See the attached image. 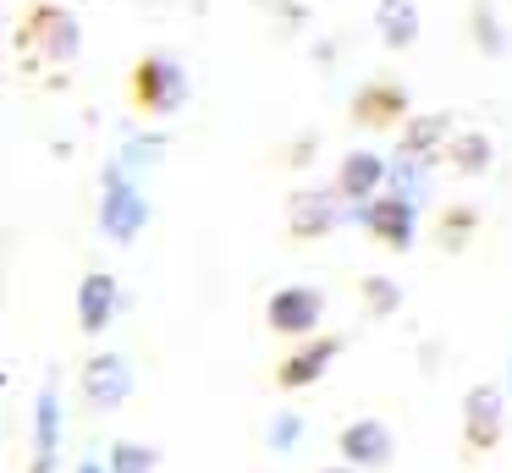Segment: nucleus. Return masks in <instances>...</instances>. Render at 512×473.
Masks as SVG:
<instances>
[{"instance_id": "0eeeda50", "label": "nucleus", "mask_w": 512, "mask_h": 473, "mask_svg": "<svg viewBox=\"0 0 512 473\" xmlns=\"http://www.w3.org/2000/svg\"><path fill=\"white\" fill-rule=\"evenodd\" d=\"M501 418H507V407H501V391H490V385H474L463 402V429L474 446H490V440L501 435Z\"/></svg>"}, {"instance_id": "f257e3e1", "label": "nucleus", "mask_w": 512, "mask_h": 473, "mask_svg": "<svg viewBox=\"0 0 512 473\" xmlns=\"http://www.w3.org/2000/svg\"><path fill=\"white\" fill-rule=\"evenodd\" d=\"M149 220V204L144 193H138L133 171H122V165L111 160V171H105V198H100V231L111 242H133L138 231H144Z\"/></svg>"}, {"instance_id": "f03ea898", "label": "nucleus", "mask_w": 512, "mask_h": 473, "mask_svg": "<svg viewBox=\"0 0 512 473\" xmlns=\"http://www.w3.org/2000/svg\"><path fill=\"white\" fill-rule=\"evenodd\" d=\"M127 391H133V369H127V358L100 352V358L83 363V396H89L94 407H122Z\"/></svg>"}, {"instance_id": "4468645a", "label": "nucleus", "mask_w": 512, "mask_h": 473, "mask_svg": "<svg viewBox=\"0 0 512 473\" xmlns=\"http://www.w3.org/2000/svg\"><path fill=\"white\" fill-rule=\"evenodd\" d=\"M160 154H166V143H160V138H133V143H122L116 165H122V171H149Z\"/></svg>"}, {"instance_id": "6ab92c4d", "label": "nucleus", "mask_w": 512, "mask_h": 473, "mask_svg": "<svg viewBox=\"0 0 512 473\" xmlns=\"http://www.w3.org/2000/svg\"><path fill=\"white\" fill-rule=\"evenodd\" d=\"M369 297H375V303L386 308V314L397 308V286H386V281H375V286H369Z\"/></svg>"}, {"instance_id": "9b49d317", "label": "nucleus", "mask_w": 512, "mask_h": 473, "mask_svg": "<svg viewBox=\"0 0 512 473\" xmlns=\"http://www.w3.org/2000/svg\"><path fill=\"white\" fill-rule=\"evenodd\" d=\"M336 220H342L336 198H325V193H292V231H298V237H325V231H336Z\"/></svg>"}, {"instance_id": "f8f14e48", "label": "nucleus", "mask_w": 512, "mask_h": 473, "mask_svg": "<svg viewBox=\"0 0 512 473\" xmlns=\"http://www.w3.org/2000/svg\"><path fill=\"white\" fill-rule=\"evenodd\" d=\"M375 28H380V39H386L391 50H402V44H413V33H419V11H413L408 0H380Z\"/></svg>"}, {"instance_id": "f3484780", "label": "nucleus", "mask_w": 512, "mask_h": 473, "mask_svg": "<svg viewBox=\"0 0 512 473\" xmlns=\"http://www.w3.org/2000/svg\"><path fill=\"white\" fill-rule=\"evenodd\" d=\"M298 435H303V418L298 413H276V424H270V446L292 451V446H298Z\"/></svg>"}, {"instance_id": "6e6552de", "label": "nucleus", "mask_w": 512, "mask_h": 473, "mask_svg": "<svg viewBox=\"0 0 512 473\" xmlns=\"http://www.w3.org/2000/svg\"><path fill=\"white\" fill-rule=\"evenodd\" d=\"M386 193L408 198V204H424V198H430V154H419V149L402 143V154L386 171Z\"/></svg>"}, {"instance_id": "412c9836", "label": "nucleus", "mask_w": 512, "mask_h": 473, "mask_svg": "<svg viewBox=\"0 0 512 473\" xmlns=\"http://www.w3.org/2000/svg\"><path fill=\"white\" fill-rule=\"evenodd\" d=\"M331 473H358V468H331Z\"/></svg>"}, {"instance_id": "39448f33", "label": "nucleus", "mask_w": 512, "mask_h": 473, "mask_svg": "<svg viewBox=\"0 0 512 473\" xmlns=\"http://www.w3.org/2000/svg\"><path fill=\"white\" fill-rule=\"evenodd\" d=\"M325 314L320 292L314 286H281L276 297H270V325L287 330V336H303V330H314Z\"/></svg>"}, {"instance_id": "4be33fe9", "label": "nucleus", "mask_w": 512, "mask_h": 473, "mask_svg": "<svg viewBox=\"0 0 512 473\" xmlns=\"http://www.w3.org/2000/svg\"><path fill=\"white\" fill-rule=\"evenodd\" d=\"M507 402H512V385H507Z\"/></svg>"}, {"instance_id": "20e7f679", "label": "nucleus", "mask_w": 512, "mask_h": 473, "mask_svg": "<svg viewBox=\"0 0 512 473\" xmlns=\"http://www.w3.org/2000/svg\"><path fill=\"white\" fill-rule=\"evenodd\" d=\"M413 209L419 204H408L397 193H375L369 204H358V220H369L391 248H413Z\"/></svg>"}, {"instance_id": "423d86ee", "label": "nucleus", "mask_w": 512, "mask_h": 473, "mask_svg": "<svg viewBox=\"0 0 512 473\" xmlns=\"http://www.w3.org/2000/svg\"><path fill=\"white\" fill-rule=\"evenodd\" d=\"M116 303H122L116 275H105V270L83 275V286H78V325L89 330V336H100V330L116 319Z\"/></svg>"}, {"instance_id": "ddd939ff", "label": "nucleus", "mask_w": 512, "mask_h": 473, "mask_svg": "<svg viewBox=\"0 0 512 473\" xmlns=\"http://www.w3.org/2000/svg\"><path fill=\"white\" fill-rule=\"evenodd\" d=\"M144 77H155V105H160V110H177V105H182V94H188V77H182V66L155 61Z\"/></svg>"}, {"instance_id": "1a4fd4ad", "label": "nucleus", "mask_w": 512, "mask_h": 473, "mask_svg": "<svg viewBox=\"0 0 512 473\" xmlns=\"http://www.w3.org/2000/svg\"><path fill=\"white\" fill-rule=\"evenodd\" d=\"M386 171L391 165L380 160V154H369V149L347 154L342 160V193L353 198V204H369L375 193H386Z\"/></svg>"}, {"instance_id": "aec40b11", "label": "nucleus", "mask_w": 512, "mask_h": 473, "mask_svg": "<svg viewBox=\"0 0 512 473\" xmlns=\"http://www.w3.org/2000/svg\"><path fill=\"white\" fill-rule=\"evenodd\" d=\"M78 473H116V468H100V462H83Z\"/></svg>"}, {"instance_id": "a211bd4d", "label": "nucleus", "mask_w": 512, "mask_h": 473, "mask_svg": "<svg viewBox=\"0 0 512 473\" xmlns=\"http://www.w3.org/2000/svg\"><path fill=\"white\" fill-rule=\"evenodd\" d=\"M452 160H463V165H485V138H468V143H452Z\"/></svg>"}, {"instance_id": "7ed1b4c3", "label": "nucleus", "mask_w": 512, "mask_h": 473, "mask_svg": "<svg viewBox=\"0 0 512 473\" xmlns=\"http://www.w3.org/2000/svg\"><path fill=\"white\" fill-rule=\"evenodd\" d=\"M342 462L358 473L369 468H386L391 462V429L380 424V418H358V424L342 429Z\"/></svg>"}, {"instance_id": "dca6fc26", "label": "nucleus", "mask_w": 512, "mask_h": 473, "mask_svg": "<svg viewBox=\"0 0 512 473\" xmlns=\"http://www.w3.org/2000/svg\"><path fill=\"white\" fill-rule=\"evenodd\" d=\"M331 352H336L331 341H325V347H309V352H298V363L287 369V385H309L314 374H320L325 363H331Z\"/></svg>"}, {"instance_id": "2eb2a0df", "label": "nucleus", "mask_w": 512, "mask_h": 473, "mask_svg": "<svg viewBox=\"0 0 512 473\" xmlns=\"http://www.w3.org/2000/svg\"><path fill=\"white\" fill-rule=\"evenodd\" d=\"M111 468H116V473H155L160 457H155L149 446H133V440H122V446L111 451Z\"/></svg>"}, {"instance_id": "9d476101", "label": "nucleus", "mask_w": 512, "mask_h": 473, "mask_svg": "<svg viewBox=\"0 0 512 473\" xmlns=\"http://www.w3.org/2000/svg\"><path fill=\"white\" fill-rule=\"evenodd\" d=\"M56 446H61V402H56V391H39V402H34V451H39L34 473H50Z\"/></svg>"}]
</instances>
